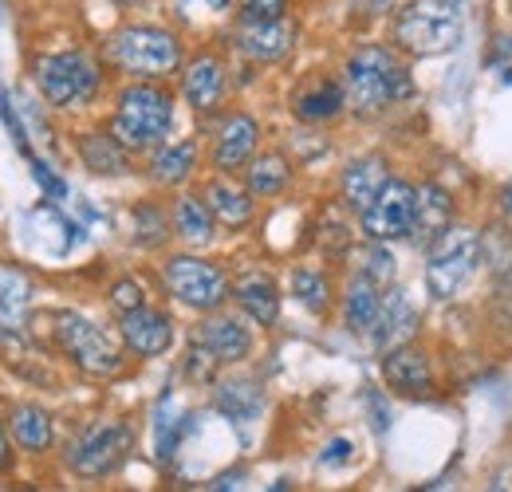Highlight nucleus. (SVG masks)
Instances as JSON below:
<instances>
[{
	"mask_svg": "<svg viewBox=\"0 0 512 492\" xmlns=\"http://www.w3.org/2000/svg\"><path fill=\"white\" fill-rule=\"evenodd\" d=\"M237 20L253 24V20H280L292 12V0H237Z\"/></svg>",
	"mask_w": 512,
	"mask_h": 492,
	"instance_id": "nucleus-32",
	"label": "nucleus"
},
{
	"mask_svg": "<svg viewBox=\"0 0 512 492\" xmlns=\"http://www.w3.org/2000/svg\"><path fill=\"white\" fill-rule=\"evenodd\" d=\"M32 304V280L20 264L0 260V339H20Z\"/></svg>",
	"mask_w": 512,
	"mask_h": 492,
	"instance_id": "nucleus-28",
	"label": "nucleus"
},
{
	"mask_svg": "<svg viewBox=\"0 0 512 492\" xmlns=\"http://www.w3.org/2000/svg\"><path fill=\"white\" fill-rule=\"evenodd\" d=\"M288 111L292 119L304 126H327L339 123L347 115V91H343V79L339 75H327V71H316L308 79L296 83L292 99H288Z\"/></svg>",
	"mask_w": 512,
	"mask_h": 492,
	"instance_id": "nucleus-17",
	"label": "nucleus"
},
{
	"mask_svg": "<svg viewBox=\"0 0 512 492\" xmlns=\"http://www.w3.org/2000/svg\"><path fill=\"white\" fill-rule=\"evenodd\" d=\"M107 304H111L115 315H127V311L146 304V288H142L138 280H130V276L127 280H115V284H111V292H107Z\"/></svg>",
	"mask_w": 512,
	"mask_h": 492,
	"instance_id": "nucleus-33",
	"label": "nucleus"
},
{
	"mask_svg": "<svg viewBox=\"0 0 512 492\" xmlns=\"http://www.w3.org/2000/svg\"><path fill=\"white\" fill-rule=\"evenodd\" d=\"M158 280H162V288H166V296L174 304L197 311V315L229 304V272H225V264L201 256L197 248H182V252L162 256Z\"/></svg>",
	"mask_w": 512,
	"mask_h": 492,
	"instance_id": "nucleus-7",
	"label": "nucleus"
},
{
	"mask_svg": "<svg viewBox=\"0 0 512 492\" xmlns=\"http://www.w3.org/2000/svg\"><path fill=\"white\" fill-rule=\"evenodd\" d=\"M32 79L52 111H83L103 91V60H95L83 48L44 52L32 67Z\"/></svg>",
	"mask_w": 512,
	"mask_h": 492,
	"instance_id": "nucleus-5",
	"label": "nucleus"
},
{
	"mask_svg": "<svg viewBox=\"0 0 512 492\" xmlns=\"http://www.w3.org/2000/svg\"><path fill=\"white\" fill-rule=\"evenodd\" d=\"M201 166V142L197 138H166L146 154V178L158 189H186Z\"/></svg>",
	"mask_w": 512,
	"mask_h": 492,
	"instance_id": "nucleus-19",
	"label": "nucleus"
},
{
	"mask_svg": "<svg viewBox=\"0 0 512 492\" xmlns=\"http://www.w3.org/2000/svg\"><path fill=\"white\" fill-rule=\"evenodd\" d=\"M193 343L205 347L221 367H237L253 355V319L229 308L205 311L193 327Z\"/></svg>",
	"mask_w": 512,
	"mask_h": 492,
	"instance_id": "nucleus-11",
	"label": "nucleus"
},
{
	"mask_svg": "<svg viewBox=\"0 0 512 492\" xmlns=\"http://www.w3.org/2000/svg\"><path fill=\"white\" fill-rule=\"evenodd\" d=\"M241 182L253 189L256 201H272V197H284L292 182H296V166L284 150H256L249 158V166L241 170Z\"/></svg>",
	"mask_w": 512,
	"mask_h": 492,
	"instance_id": "nucleus-26",
	"label": "nucleus"
},
{
	"mask_svg": "<svg viewBox=\"0 0 512 492\" xmlns=\"http://www.w3.org/2000/svg\"><path fill=\"white\" fill-rule=\"evenodd\" d=\"M174 119H178V95L166 87V79H127L115 91L107 130L134 158H146L158 142L170 138Z\"/></svg>",
	"mask_w": 512,
	"mask_h": 492,
	"instance_id": "nucleus-2",
	"label": "nucleus"
},
{
	"mask_svg": "<svg viewBox=\"0 0 512 492\" xmlns=\"http://www.w3.org/2000/svg\"><path fill=\"white\" fill-rule=\"evenodd\" d=\"M367 8H371V12H398L402 0H367Z\"/></svg>",
	"mask_w": 512,
	"mask_h": 492,
	"instance_id": "nucleus-37",
	"label": "nucleus"
},
{
	"mask_svg": "<svg viewBox=\"0 0 512 492\" xmlns=\"http://www.w3.org/2000/svg\"><path fill=\"white\" fill-rule=\"evenodd\" d=\"M414 327H418V311L410 304L406 288H386L383 304H379V315H375V327L367 331V339H371L379 351H386V347L406 343V339L414 335Z\"/></svg>",
	"mask_w": 512,
	"mask_h": 492,
	"instance_id": "nucleus-27",
	"label": "nucleus"
},
{
	"mask_svg": "<svg viewBox=\"0 0 512 492\" xmlns=\"http://www.w3.org/2000/svg\"><path fill=\"white\" fill-rule=\"evenodd\" d=\"M288 288L296 296V304L312 315H327L335 304V288H331V276L323 272L320 264H296L292 276H288Z\"/></svg>",
	"mask_w": 512,
	"mask_h": 492,
	"instance_id": "nucleus-30",
	"label": "nucleus"
},
{
	"mask_svg": "<svg viewBox=\"0 0 512 492\" xmlns=\"http://www.w3.org/2000/svg\"><path fill=\"white\" fill-rule=\"evenodd\" d=\"M229 300L241 315H249L256 327H272L280 319V284L264 268H245L229 280Z\"/></svg>",
	"mask_w": 512,
	"mask_h": 492,
	"instance_id": "nucleus-20",
	"label": "nucleus"
},
{
	"mask_svg": "<svg viewBox=\"0 0 512 492\" xmlns=\"http://www.w3.org/2000/svg\"><path fill=\"white\" fill-rule=\"evenodd\" d=\"M461 40V12L457 0H410L394 12L390 44L410 60L446 56Z\"/></svg>",
	"mask_w": 512,
	"mask_h": 492,
	"instance_id": "nucleus-4",
	"label": "nucleus"
},
{
	"mask_svg": "<svg viewBox=\"0 0 512 492\" xmlns=\"http://www.w3.org/2000/svg\"><path fill=\"white\" fill-rule=\"evenodd\" d=\"M414 201H418V185L390 174L383 182V189L371 197V205L359 217V233L367 241H379V245H394L402 237H410L414 229Z\"/></svg>",
	"mask_w": 512,
	"mask_h": 492,
	"instance_id": "nucleus-10",
	"label": "nucleus"
},
{
	"mask_svg": "<svg viewBox=\"0 0 512 492\" xmlns=\"http://www.w3.org/2000/svg\"><path fill=\"white\" fill-rule=\"evenodd\" d=\"M52 343L67 363L91 378H115L127 367V347L107 327L87 319L83 311H56L52 315Z\"/></svg>",
	"mask_w": 512,
	"mask_h": 492,
	"instance_id": "nucleus-6",
	"label": "nucleus"
},
{
	"mask_svg": "<svg viewBox=\"0 0 512 492\" xmlns=\"http://www.w3.org/2000/svg\"><path fill=\"white\" fill-rule=\"evenodd\" d=\"M119 339H123L127 355H134V359H162L178 339V323H174L170 311L154 308L146 300L142 308L119 315Z\"/></svg>",
	"mask_w": 512,
	"mask_h": 492,
	"instance_id": "nucleus-15",
	"label": "nucleus"
},
{
	"mask_svg": "<svg viewBox=\"0 0 512 492\" xmlns=\"http://www.w3.org/2000/svg\"><path fill=\"white\" fill-rule=\"evenodd\" d=\"M186 63V44L166 24H123L103 40V67L123 79H170Z\"/></svg>",
	"mask_w": 512,
	"mask_h": 492,
	"instance_id": "nucleus-3",
	"label": "nucleus"
},
{
	"mask_svg": "<svg viewBox=\"0 0 512 492\" xmlns=\"http://www.w3.org/2000/svg\"><path fill=\"white\" fill-rule=\"evenodd\" d=\"M75 150H79V162H83L91 174H99V178H123V174H130V166H134V154H130L127 146H123L107 126L83 130V134L75 138Z\"/></svg>",
	"mask_w": 512,
	"mask_h": 492,
	"instance_id": "nucleus-25",
	"label": "nucleus"
},
{
	"mask_svg": "<svg viewBox=\"0 0 512 492\" xmlns=\"http://www.w3.org/2000/svg\"><path fill=\"white\" fill-rule=\"evenodd\" d=\"M300 40V24L288 16L280 20H253V24H233V48L245 56L249 63H260V67H272V63H284L292 56Z\"/></svg>",
	"mask_w": 512,
	"mask_h": 492,
	"instance_id": "nucleus-14",
	"label": "nucleus"
},
{
	"mask_svg": "<svg viewBox=\"0 0 512 492\" xmlns=\"http://www.w3.org/2000/svg\"><path fill=\"white\" fill-rule=\"evenodd\" d=\"M383 284L371 280L363 268H355L343 284V296H339V315H343V327L351 335H367L375 327V315H379V304H383Z\"/></svg>",
	"mask_w": 512,
	"mask_h": 492,
	"instance_id": "nucleus-23",
	"label": "nucleus"
},
{
	"mask_svg": "<svg viewBox=\"0 0 512 492\" xmlns=\"http://www.w3.org/2000/svg\"><path fill=\"white\" fill-rule=\"evenodd\" d=\"M130 229H134V245L138 248H162L174 237L170 209L158 205V201H138L130 209Z\"/></svg>",
	"mask_w": 512,
	"mask_h": 492,
	"instance_id": "nucleus-31",
	"label": "nucleus"
},
{
	"mask_svg": "<svg viewBox=\"0 0 512 492\" xmlns=\"http://www.w3.org/2000/svg\"><path fill=\"white\" fill-rule=\"evenodd\" d=\"M390 178V162L383 154H359L343 166L339 174V197L351 213H363L371 205V197L383 189V182Z\"/></svg>",
	"mask_w": 512,
	"mask_h": 492,
	"instance_id": "nucleus-24",
	"label": "nucleus"
},
{
	"mask_svg": "<svg viewBox=\"0 0 512 492\" xmlns=\"http://www.w3.org/2000/svg\"><path fill=\"white\" fill-rule=\"evenodd\" d=\"M178 91L193 115H217L229 95V67L217 52H193L178 71Z\"/></svg>",
	"mask_w": 512,
	"mask_h": 492,
	"instance_id": "nucleus-12",
	"label": "nucleus"
},
{
	"mask_svg": "<svg viewBox=\"0 0 512 492\" xmlns=\"http://www.w3.org/2000/svg\"><path fill=\"white\" fill-rule=\"evenodd\" d=\"M453 225V197L438 182H422L418 185V201H414V229H410V241L418 245H430L442 229Z\"/></svg>",
	"mask_w": 512,
	"mask_h": 492,
	"instance_id": "nucleus-29",
	"label": "nucleus"
},
{
	"mask_svg": "<svg viewBox=\"0 0 512 492\" xmlns=\"http://www.w3.org/2000/svg\"><path fill=\"white\" fill-rule=\"evenodd\" d=\"M134 449V430L123 418H95L71 433L64 445V469L79 481H107L123 469Z\"/></svg>",
	"mask_w": 512,
	"mask_h": 492,
	"instance_id": "nucleus-8",
	"label": "nucleus"
},
{
	"mask_svg": "<svg viewBox=\"0 0 512 492\" xmlns=\"http://www.w3.org/2000/svg\"><path fill=\"white\" fill-rule=\"evenodd\" d=\"M4 426L12 433L16 449L28 453V457H44L56 445V418L40 402H16V406H8Z\"/></svg>",
	"mask_w": 512,
	"mask_h": 492,
	"instance_id": "nucleus-22",
	"label": "nucleus"
},
{
	"mask_svg": "<svg viewBox=\"0 0 512 492\" xmlns=\"http://www.w3.org/2000/svg\"><path fill=\"white\" fill-rule=\"evenodd\" d=\"M347 453H351V441L339 437V441H331V445L323 449V461H327V465H331V461H347Z\"/></svg>",
	"mask_w": 512,
	"mask_h": 492,
	"instance_id": "nucleus-36",
	"label": "nucleus"
},
{
	"mask_svg": "<svg viewBox=\"0 0 512 492\" xmlns=\"http://www.w3.org/2000/svg\"><path fill=\"white\" fill-rule=\"evenodd\" d=\"M170 225H174V237L186 248H209L217 241V217L209 213L201 189H178L174 201H170Z\"/></svg>",
	"mask_w": 512,
	"mask_h": 492,
	"instance_id": "nucleus-21",
	"label": "nucleus"
},
{
	"mask_svg": "<svg viewBox=\"0 0 512 492\" xmlns=\"http://www.w3.org/2000/svg\"><path fill=\"white\" fill-rule=\"evenodd\" d=\"M201 197H205L209 213L217 217V225L229 229V233H241V229H249L256 221L253 189L241 182L237 174H217V170H213V174L201 182Z\"/></svg>",
	"mask_w": 512,
	"mask_h": 492,
	"instance_id": "nucleus-18",
	"label": "nucleus"
},
{
	"mask_svg": "<svg viewBox=\"0 0 512 492\" xmlns=\"http://www.w3.org/2000/svg\"><path fill=\"white\" fill-rule=\"evenodd\" d=\"M260 123L249 111H225L217 126H213V138H209V166L217 174H241L249 166L256 150H260Z\"/></svg>",
	"mask_w": 512,
	"mask_h": 492,
	"instance_id": "nucleus-13",
	"label": "nucleus"
},
{
	"mask_svg": "<svg viewBox=\"0 0 512 492\" xmlns=\"http://www.w3.org/2000/svg\"><path fill=\"white\" fill-rule=\"evenodd\" d=\"M481 264V237L473 225H449L442 229L434 241H430V252H426V288L434 300H453L461 296V288L473 280Z\"/></svg>",
	"mask_w": 512,
	"mask_h": 492,
	"instance_id": "nucleus-9",
	"label": "nucleus"
},
{
	"mask_svg": "<svg viewBox=\"0 0 512 492\" xmlns=\"http://www.w3.org/2000/svg\"><path fill=\"white\" fill-rule=\"evenodd\" d=\"M237 0H178V12L186 16H221V12H233Z\"/></svg>",
	"mask_w": 512,
	"mask_h": 492,
	"instance_id": "nucleus-34",
	"label": "nucleus"
},
{
	"mask_svg": "<svg viewBox=\"0 0 512 492\" xmlns=\"http://www.w3.org/2000/svg\"><path fill=\"white\" fill-rule=\"evenodd\" d=\"M501 209H505V217L512 221V185L505 189V193H501Z\"/></svg>",
	"mask_w": 512,
	"mask_h": 492,
	"instance_id": "nucleus-38",
	"label": "nucleus"
},
{
	"mask_svg": "<svg viewBox=\"0 0 512 492\" xmlns=\"http://www.w3.org/2000/svg\"><path fill=\"white\" fill-rule=\"evenodd\" d=\"M12 469H16V441H12V433L0 418V477H8Z\"/></svg>",
	"mask_w": 512,
	"mask_h": 492,
	"instance_id": "nucleus-35",
	"label": "nucleus"
},
{
	"mask_svg": "<svg viewBox=\"0 0 512 492\" xmlns=\"http://www.w3.org/2000/svg\"><path fill=\"white\" fill-rule=\"evenodd\" d=\"M383 382L398 394V398H430L438 390L434 378V359L422 343L406 339L398 347L383 351Z\"/></svg>",
	"mask_w": 512,
	"mask_h": 492,
	"instance_id": "nucleus-16",
	"label": "nucleus"
},
{
	"mask_svg": "<svg viewBox=\"0 0 512 492\" xmlns=\"http://www.w3.org/2000/svg\"><path fill=\"white\" fill-rule=\"evenodd\" d=\"M339 79L347 91V115H359V119H379L414 95L410 67L394 44H359L343 60Z\"/></svg>",
	"mask_w": 512,
	"mask_h": 492,
	"instance_id": "nucleus-1",
	"label": "nucleus"
}]
</instances>
